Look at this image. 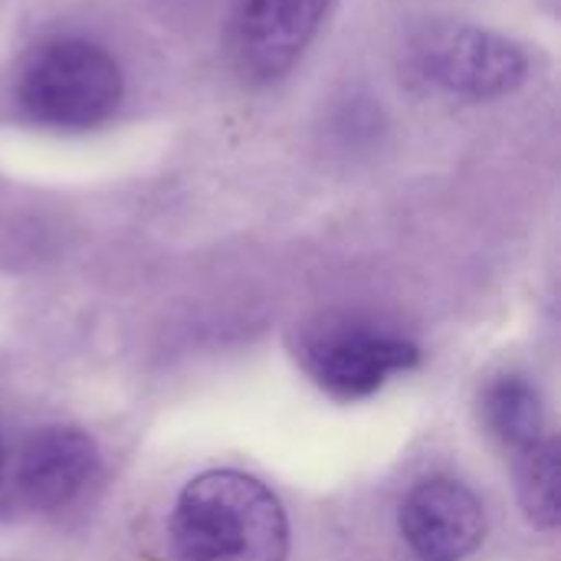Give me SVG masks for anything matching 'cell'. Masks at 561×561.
Listing matches in <instances>:
<instances>
[{
	"mask_svg": "<svg viewBox=\"0 0 561 561\" xmlns=\"http://www.w3.org/2000/svg\"><path fill=\"white\" fill-rule=\"evenodd\" d=\"M519 500L526 516L539 529L559 526V440L546 437L523 450L519 463Z\"/></svg>",
	"mask_w": 561,
	"mask_h": 561,
	"instance_id": "9c48e42d",
	"label": "cell"
},
{
	"mask_svg": "<svg viewBox=\"0 0 561 561\" xmlns=\"http://www.w3.org/2000/svg\"><path fill=\"white\" fill-rule=\"evenodd\" d=\"M483 506L457 480L417 483L401 506V536L421 561H463L483 542Z\"/></svg>",
	"mask_w": 561,
	"mask_h": 561,
	"instance_id": "8992f818",
	"label": "cell"
},
{
	"mask_svg": "<svg viewBox=\"0 0 561 561\" xmlns=\"http://www.w3.org/2000/svg\"><path fill=\"white\" fill-rule=\"evenodd\" d=\"M332 0H243L230 26V56L253 82L286 76L319 33Z\"/></svg>",
	"mask_w": 561,
	"mask_h": 561,
	"instance_id": "5b68a950",
	"label": "cell"
},
{
	"mask_svg": "<svg viewBox=\"0 0 561 561\" xmlns=\"http://www.w3.org/2000/svg\"><path fill=\"white\" fill-rule=\"evenodd\" d=\"M0 480H3V440H0Z\"/></svg>",
	"mask_w": 561,
	"mask_h": 561,
	"instance_id": "30bf717a",
	"label": "cell"
},
{
	"mask_svg": "<svg viewBox=\"0 0 561 561\" xmlns=\"http://www.w3.org/2000/svg\"><path fill=\"white\" fill-rule=\"evenodd\" d=\"M414 72L460 99H496L523 85L526 56L516 43L480 26H440L424 33L411 53Z\"/></svg>",
	"mask_w": 561,
	"mask_h": 561,
	"instance_id": "3957f363",
	"label": "cell"
},
{
	"mask_svg": "<svg viewBox=\"0 0 561 561\" xmlns=\"http://www.w3.org/2000/svg\"><path fill=\"white\" fill-rule=\"evenodd\" d=\"M483 417L486 427L513 450H529L536 440H542V408L539 394L523 378H496L483 394Z\"/></svg>",
	"mask_w": 561,
	"mask_h": 561,
	"instance_id": "ba28073f",
	"label": "cell"
},
{
	"mask_svg": "<svg viewBox=\"0 0 561 561\" xmlns=\"http://www.w3.org/2000/svg\"><path fill=\"white\" fill-rule=\"evenodd\" d=\"M99 477V447L79 427H43L16 457V493L36 513L72 506Z\"/></svg>",
	"mask_w": 561,
	"mask_h": 561,
	"instance_id": "52a82bcc",
	"label": "cell"
},
{
	"mask_svg": "<svg viewBox=\"0 0 561 561\" xmlns=\"http://www.w3.org/2000/svg\"><path fill=\"white\" fill-rule=\"evenodd\" d=\"M417 345L362 322L316 329L302 339L299 358L309 378L339 401L375 394L391 375L417 365Z\"/></svg>",
	"mask_w": 561,
	"mask_h": 561,
	"instance_id": "277c9868",
	"label": "cell"
},
{
	"mask_svg": "<svg viewBox=\"0 0 561 561\" xmlns=\"http://www.w3.org/2000/svg\"><path fill=\"white\" fill-rule=\"evenodd\" d=\"M125 76L99 43L66 36L30 53L16 79L20 108L46 128L85 131L115 115Z\"/></svg>",
	"mask_w": 561,
	"mask_h": 561,
	"instance_id": "7a4b0ae2",
	"label": "cell"
},
{
	"mask_svg": "<svg viewBox=\"0 0 561 561\" xmlns=\"http://www.w3.org/2000/svg\"><path fill=\"white\" fill-rule=\"evenodd\" d=\"M168 539L174 561H286L289 523L260 480L210 470L178 493Z\"/></svg>",
	"mask_w": 561,
	"mask_h": 561,
	"instance_id": "6da1fadb",
	"label": "cell"
}]
</instances>
